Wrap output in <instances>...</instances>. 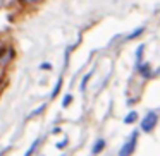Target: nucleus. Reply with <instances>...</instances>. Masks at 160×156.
Returning <instances> with one entry per match:
<instances>
[{
    "label": "nucleus",
    "instance_id": "1",
    "mask_svg": "<svg viewBox=\"0 0 160 156\" xmlns=\"http://www.w3.org/2000/svg\"><path fill=\"white\" fill-rule=\"evenodd\" d=\"M157 122H158V115L155 113V111H150L148 115H146L145 118H143L141 122V129L145 132H152L153 129L157 127Z\"/></svg>",
    "mask_w": 160,
    "mask_h": 156
},
{
    "label": "nucleus",
    "instance_id": "7",
    "mask_svg": "<svg viewBox=\"0 0 160 156\" xmlns=\"http://www.w3.org/2000/svg\"><path fill=\"white\" fill-rule=\"evenodd\" d=\"M141 74H143V76H150V67H148V64L141 65Z\"/></svg>",
    "mask_w": 160,
    "mask_h": 156
},
{
    "label": "nucleus",
    "instance_id": "4",
    "mask_svg": "<svg viewBox=\"0 0 160 156\" xmlns=\"http://www.w3.org/2000/svg\"><path fill=\"white\" fill-rule=\"evenodd\" d=\"M103 148H105V141L103 139H98V141L95 142V146H93V154H98Z\"/></svg>",
    "mask_w": 160,
    "mask_h": 156
},
{
    "label": "nucleus",
    "instance_id": "9",
    "mask_svg": "<svg viewBox=\"0 0 160 156\" xmlns=\"http://www.w3.org/2000/svg\"><path fill=\"white\" fill-rule=\"evenodd\" d=\"M71 101H72V96H71V94H67V96L66 98H64V106H69V103H71Z\"/></svg>",
    "mask_w": 160,
    "mask_h": 156
},
{
    "label": "nucleus",
    "instance_id": "5",
    "mask_svg": "<svg viewBox=\"0 0 160 156\" xmlns=\"http://www.w3.org/2000/svg\"><path fill=\"white\" fill-rule=\"evenodd\" d=\"M138 118V113L136 111H131V113H128L126 115V118H124V124H132V122Z\"/></svg>",
    "mask_w": 160,
    "mask_h": 156
},
{
    "label": "nucleus",
    "instance_id": "8",
    "mask_svg": "<svg viewBox=\"0 0 160 156\" xmlns=\"http://www.w3.org/2000/svg\"><path fill=\"white\" fill-rule=\"evenodd\" d=\"M36 146H38V141H35V142H33V144H31V148H29V151H28V153H26V156H31V154H33V153H35V149H36Z\"/></svg>",
    "mask_w": 160,
    "mask_h": 156
},
{
    "label": "nucleus",
    "instance_id": "12",
    "mask_svg": "<svg viewBox=\"0 0 160 156\" xmlns=\"http://www.w3.org/2000/svg\"><path fill=\"white\" fill-rule=\"evenodd\" d=\"M64 146H66V141H62V142H59V146H57V148H60V149H62V148H64Z\"/></svg>",
    "mask_w": 160,
    "mask_h": 156
},
{
    "label": "nucleus",
    "instance_id": "6",
    "mask_svg": "<svg viewBox=\"0 0 160 156\" xmlns=\"http://www.w3.org/2000/svg\"><path fill=\"white\" fill-rule=\"evenodd\" d=\"M60 86H62V79H59V83H57L55 89H53V93H52V98H55L57 94H59V91H60Z\"/></svg>",
    "mask_w": 160,
    "mask_h": 156
},
{
    "label": "nucleus",
    "instance_id": "11",
    "mask_svg": "<svg viewBox=\"0 0 160 156\" xmlns=\"http://www.w3.org/2000/svg\"><path fill=\"white\" fill-rule=\"evenodd\" d=\"M22 2H24V4H38V2H42V0H22Z\"/></svg>",
    "mask_w": 160,
    "mask_h": 156
},
{
    "label": "nucleus",
    "instance_id": "3",
    "mask_svg": "<svg viewBox=\"0 0 160 156\" xmlns=\"http://www.w3.org/2000/svg\"><path fill=\"white\" fill-rule=\"evenodd\" d=\"M12 59H14V50L12 48H4V52H2V55H0V64L5 65V64H9Z\"/></svg>",
    "mask_w": 160,
    "mask_h": 156
},
{
    "label": "nucleus",
    "instance_id": "2",
    "mask_svg": "<svg viewBox=\"0 0 160 156\" xmlns=\"http://www.w3.org/2000/svg\"><path fill=\"white\" fill-rule=\"evenodd\" d=\"M136 141H138V135L134 134L131 141H128L124 146H122V149L119 151V156H131L132 153H134V149H136Z\"/></svg>",
    "mask_w": 160,
    "mask_h": 156
},
{
    "label": "nucleus",
    "instance_id": "10",
    "mask_svg": "<svg viewBox=\"0 0 160 156\" xmlns=\"http://www.w3.org/2000/svg\"><path fill=\"white\" fill-rule=\"evenodd\" d=\"M141 33H143V28H139V29H136V31L134 33H132V35H129V38H136V36H138V35H141Z\"/></svg>",
    "mask_w": 160,
    "mask_h": 156
}]
</instances>
